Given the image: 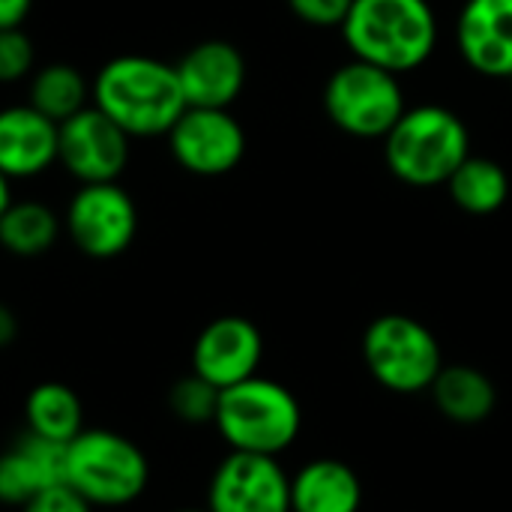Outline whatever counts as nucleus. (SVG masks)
I'll return each mask as SVG.
<instances>
[{
  "label": "nucleus",
  "mask_w": 512,
  "mask_h": 512,
  "mask_svg": "<svg viewBox=\"0 0 512 512\" xmlns=\"http://www.w3.org/2000/svg\"><path fill=\"white\" fill-rule=\"evenodd\" d=\"M93 105L129 138L168 135L189 108L177 69L144 54L108 60L93 78Z\"/></svg>",
  "instance_id": "1"
},
{
  "label": "nucleus",
  "mask_w": 512,
  "mask_h": 512,
  "mask_svg": "<svg viewBox=\"0 0 512 512\" xmlns=\"http://www.w3.org/2000/svg\"><path fill=\"white\" fill-rule=\"evenodd\" d=\"M93 507L69 486V483H63V486H51V489H45V492H39L36 498H30L21 512H90Z\"/></svg>",
  "instance_id": "26"
},
{
  "label": "nucleus",
  "mask_w": 512,
  "mask_h": 512,
  "mask_svg": "<svg viewBox=\"0 0 512 512\" xmlns=\"http://www.w3.org/2000/svg\"><path fill=\"white\" fill-rule=\"evenodd\" d=\"M471 156L465 120L444 105L405 108L384 138V159L393 177L408 186H441Z\"/></svg>",
  "instance_id": "3"
},
{
  "label": "nucleus",
  "mask_w": 512,
  "mask_h": 512,
  "mask_svg": "<svg viewBox=\"0 0 512 512\" xmlns=\"http://www.w3.org/2000/svg\"><path fill=\"white\" fill-rule=\"evenodd\" d=\"M450 198L471 216H492L510 198V177L501 162L486 156H468L447 180Z\"/></svg>",
  "instance_id": "20"
},
{
  "label": "nucleus",
  "mask_w": 512,
  "mask_h": 512,
  "mask_svg": "<svg viewBox=\"0 0 512 512\" xmlns=\"http://www.w3.org/2000/svg\"><path fill=\"white\" fill-rule=\"evenodd\" d=\"M210 512H291V477L279 456L231 450L210 477Z\"/></svg>",
  "instance_id": "9"
},
{
  "label": "nucleus",
  "mask_w": 512,
  "mask_h": 512,
  "mask_svg": "<svg viewBox=\"0 0 512 512\" xmlns=\"http://www.w3.org/2000/svg\"><path fill=\"white\" fill-rule=\"evenodd\" d=\"M33 42L21 27L0 30V84H15L33 72Z\"/></svg>",
  "instance_id": "24"
},
{
  "label": "nucleus",
  "mask_w": 512,
  "mask_h": 512,
  "mask_svg": "<svg viewBox=\"0 0 512 512\" xmlns=\"http://www.w3.org/2000/svg\"><path fill=\"white\" fill-rule=\"evenodd\" d=\"M66 231L87 258H117L138 234L135 201L117 180L81 183L66 207Z\"/></svg>",
  "instance_id": "8"
},
{
  "label": "nucleus",
  "mask_w": 512,
  "mask_h": 512,
  "mask_svg": "<svg viewBox=\"0 0 512 512\" xmlns=\"http://www.w3.org/2000/svg\"><path fill=\"white\" fill-rule=\"evenodd\" d=\"M219 393L210 381L198 378L195 372H189L186 378H180L171 393H168V408L177 420L189 423V426H204L216 420V408H219Z\"/></svg>",
  "instance_id": "23"
},
{
  "label": "nucleus",
  "mask_w": 512,
  "mask_h": 512,
  "mask_svg": "<svg viewBox=\"0 0 512 512\" xmlns=\"http://www.w3.org/2000/svg\"><path fill=\"white\" fill-rule=\"evenodd\" d=\"M342 33L357 60L399 75L432 57L438 24L429 0H354Z\"/></svg>",
  "instance_id": "2"
},
{
  "label": "nucleus",
  "mask_w": 512,
  "mask_h": 512,
  "mask_svg": "<svg viewBox=\"0 0 512 512\" xmlns=\"http://www.w3.org/2000/svg\"><path fill=\"white\" fill-rule=\"evenodd\" d=\"M264 357L261 330L240 315H222L210 321L192 345V372L210 381L216 390H228L258 375Z\"/></svg>",
  "instance_id": "12"
},
{
  "label": "nucleus",
  "mask_w": 512,
  "mask_h": 512,
  "mask_svg": "<svg viewBox=\"0 0 512 512\" xmlns=\"http://www.w3.org/2000/svg\"><path fill=\"white\" fill-rule=\"evenodd\" d=\"M171 156L198 177L234 171L246 153V132L228 108H186L168 132Z\"/></svg>",
  "instance_id": "11"
},
{
  "label": "nucleus",
  "mask_w": 512,
  "mask_h": 512,
  "mask_svg": "<svg viewBox=\"0 0 512 512\" xmlns=\"http://www.w3.org/2000/svg\"><path fill=\"white\" fill-rule=\"evenodd\" d=\"M354 0H288L291 12L312 27H342Z\"/></svg>",
  "instance_id": "25"
},
{
  "label": "nucleus",
  "mask_w": 512,
  "mask_h": 512,
  "mask_svg": "<svg viewBox=\"0 0 512 512\" xmlns=\"http://www.w3.org/2000/svg\"><path fill=\"white\" fill-rule=\"evenodd\" d=\"M66 483V444L24 435L0 453V504L24 507L51 486Z\"/></svg>",
  "instance_id": "16"
},
{
  "label": "nucleus",
  "mask_w": 512,
  "mask_h": 512,
  "mask_svg": "<svg viewBox=\"0 0 512 512\" xmlns=\"http://www.w3.org/2000/svg\"><path fill=\"white\" fill-rule=\"evenodd\" d=\"M174 69L189 108H228L246 84V60L225 39L198 42Z\"/></svg>",
  "instance_id": "13"
},
{
  "label": "nucleus",
  "mask_w": 512,
  "mask_h": 512,
  "mask_svg": "<svg viewBox=\"0 0 512 512\" xmlns=\"http://www.w3.org/2000/svg\"><path fill=\"white\" fill-rule=\"evenodd\" d=\"M24 417H27V432L39 435L45 441L69 444L84 432V408L81 399L75 396L72 387L60 381H45L36 384L24 402Z\"/></svg>",
  "instance_id": "19"
},
{
  "label": "nucleus",
  "mask_w": 512,
  "mask_h": 512,
  "mask_svg": "<svg viewBox=\"0 0 512 512\" xmlns=\"http://www.w3.org/2000/svg\"><path fill=\"white\" fill-rule=\"evenodd\" d=\"M363 483L342 459H312L291 477V512H360Z\"/></svg>",
  "instance_id": "17"
},
{
  "label": "nucleus",
  "mask_w": 512,
  "mask_h": 512,
  "mask_svg": "<svg viewBox=\"0 0 512 512\" xmlns=\"http://www.w3.org/2000/svg\"><path fill=\"white\" fill-rule=\"evenodd\" d=\"M435 408L456 426H480L495 414L498 390L495 381L477 366H447L438 372L435 384L429 387Z\"/></svg>",
  "instance_id": "18"
},
{
  "label": "nucleus",
  "mask_w": 512,
  "mask_h": 512,
  "mask_svg": "<svg viewBox=\"0 0 512 512\" xmlns=\"http://www.w3.org/2000/svg\"><path fill=\"white\" fill-rule=\"evenodd\" d=\"M57 162L78 183H114L129 162V135L96 105L57 123Z\"/></svg>",
  "instance_id": "10"
},
{
  "label": "nucleus",
  "mask_w": 512,
  "mask_h": 512,
  "mask_svg": "<svg viewBox=\"0 0 512 512\" xmlns=\"http://www.w3.org/2000/svg\"><path fill=\"white\" fill-rule=\"evenodd\" d=\"M57 162V123L27 105L0 108V174L30 180Z\"/></svg>",
  "instance_id": "15"
},
{
  "label": "nucleus",
  "mask_w": 512,
  "mask_h": 512,
  "mask_svg": "<svg viewBox=\"0 0 512 512\" xmlns=\"http://www.w3.org/2000/svg\"><path fill=\"white\" fill-rule=\"evenodd\" d=\"M9 183H12V180L0 174V216H3V210H6V207L12 204V192H9Z\"/></svg>",
  "instance_id": "29"
},
{
  "label": "nucleus",
  "mask_w": 512,
  "mask_h": 512,
  "mask_svg": "<svg viewBox=\"0 0 512 512\" xmlns=\"http://www.w3.org/2000/svg\"><path fill=\"white\" fill-rule=\"evenodd\" d=\"M456 39L474 72L512 78V0H465Z\"/></svg>",
  "instance_id": "14"
},
{
  "label": "nucleus",
  "mask_w": 512,
  "mask_h": 512,
  "mask_svg": "<svg viewBox=\"0 0 512 512\" xmlns=\"http://www.w3.org/2000/svg\"><path fill=\"white\" fill-rule=\"evenodd\" d=\"M66 483L90 507H126L150 483L144 450L111 429H84L66 444Z\"/></svg>",
  "instance_id": "5"
},
{
  "label": "nucleus",
  "mask_w": 512,
  "mask_h": 512,
  "mask_svg": "<svg viewBox=\"0 0 512 512\" xmlns=\"http://www.w3.org/2000/svg\"><path fill=\"white\" fill-rule=\"evenodd\" d=\"M213 426L237 453L279 456L297 441L303 408L285 384L252 375L219 393Z\"/></svg>",
  "instance_id": "4"
},
{
  "label": "nucleus",
  "mask_w": 512,
  "mask_h": 512,
  "mask_svg": "<svg viewBox=\"0 0 512 512\" xmlns=\"http://www.w3.org/2000/svg\"><path fill=\"white\" fill-rule=\"evenodd\" d=\"M15 336H18V321H15V315H12V309L0 303V348L12 345Z\"/></svg>",
  "instance_id": "28"
},
{
  "label": "nucleus",
  "mask_w": 512,
  "mask_h": 512,
  "mask_svg": "<svg viewBox=\"0 0 512 512\" xmlns=\"http://www.w3.org/2000/svg\"><path fill=\"white\" fill-rule=\"evenodd\" d=\"M324 111L336 129L354 138H387L405 114V96L393 72L354 57L330 75Z\"/></svg>",
  "instance_id": "7"
},
{
  "label": "nucleus",
  "mask_w": 512,
  "mask_h": 512,
  "mask_svg": "<svg viewBox=\"0 0 512 512\" xmlns=\"http://www.w3.org/2000/svg\"><path fill=\"white\" fill-rule=\"evenodd\" d=\"M177 512H210V510H207V507H204V510H195V507H192V510H177Z\"/></svg>",
  "instance_id": "30"
},
{
  "label": "nucleus",
  "mask_w": 512,
  "mask_h": 512,
  "mask_svg": "<svg viewBox=\"0 0 512 512\" xmlns=\"http://www.w3.org/2000/svg\"><path fill=\"white\" fill-rule=\"evenodd\" d=\"M363 360L369 375L390 393H426L444 369V351L435 333L411 315H381L363 333Z\"/></svg>",
  "instance_id": "6"
},
{
  "label": "nucleus",
  "mask_w": 512,
  "mask_h": 512,
  "mask_svg": "<svg viewBox=\"0 0 512 512\" xmlns=\"http://www.w3.org/2000/svg\"><path fill=\"white\" fill-rule=\"evenodd\" d=\"M60 237L57 213L42 201H12L0 216V246L18 258L48 252Z\"/></svg>",
  "instance_id": "21"
},
{
  "label": "nucleus",
  "mask_w": 512,
  "mask_h": 512,
  "mask_svg": "<svg viewBox=\"0 0 512 512\" xmlns=\"http://www.w3.org/2000/svg\"><path fill=\"white\" fill-rule=\"evenodd\" d=\"M87 96H90L87 78L69 63H48L33 72L30 105L45 117H51L54 123H63L81 108H87Z\"/></svg>",
  "instance_id": "22"
},
{
  "label": "nucleus",
  "mask_w": 512,
  "mask_h": 512,
  "mask_svg": "<svg viewBox=\"0 0 512 512\" xmlns=\"http://www.w3.org/2000/svg\"><path fill=\"white\" fill-rule=\"evenodd\" d=\"M33 0H0V30L6 27H21V21L27 18Z\"/></svg>",
  "instance_id": "27"
}]
</instances>
